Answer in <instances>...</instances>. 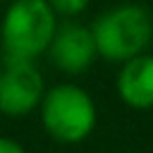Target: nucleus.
<instances>
[{
	"mask_svg": "<svg viewBox=\"0 0 153 153\" xmlns=\"http://www.w3.org/2000/svg\"><path fill=\"white\" fill-rule=\"evenodd\" d=\"M45 53L50 55V62L65 74H81L98 60L91 26L76 22L57 24Z\"/></svg>",
	"mask_w": 153,
	"mask_h": 153,
	"instance_id": "nucleus-5",
	"label": "nucleus"
},
{
	"mask_svg": "<svg viewBox=\"0 0 153 153\" xmlns=\"http://www.w3.org/2000/svg\"><path fill=\"white\" fill-rule=\"evenodd\" d=\"M38 117L45 134L60 143H81L98 122V108L91 93L76 84H55L45 88L38 103Z\"/></svg>",
	"mask_w": 153,
	"mask_h": 153,
	"instance_id": "nucleus-3",
	"label": "nucleus"
},
{
	"mask_svg": "<svg viewBox=\"0 0 153 153\" xmlns=\"http://www.w3.org/2000/svg\"><path fill=\"white\" fill-rule=\"evenodd\" d=\"M115 91L120 100L134 110L153 108V53H139L120 65Z\"/></svg>",
	"mask_w": 153,
	"mask_h": 153,
	"instance_id": "nucleus-6",
	"label": "nucleus"
},
{
	"mask_svg": "<svg viewBox=\"0 0 153 153\" xmlns=\"http://www.w3.org/2000/svg\"><path fill=\"white\" fill-rule=\"evenodd\" d=\"M45 81L33 60H7L0 72V112L5 117H24L38 110Z\"/></svg>",
	"mask_w": 153,
	"mask_h": 153,
	"instance_id": "nucleus-4",
	"label": "nucleus"
},
{
	"mask_svg": "<svg viewBox=\"0 0 153 153\" xmlns=\"http://www.w3.org/2000/svg\"><path fill=\"white\" fill-rule=\"evenodd\" d=\"M57 29V14L48 0H10L0 17V53L2 60L41 57Z\"/></svg>",
	"mask_w": 153,
	"mask_h": 153,
	"instance_id": "nucleus-1",
	"label": "nucleus"
},
{
	"mask_svg": "<svg viewBox=\"0 0 153 153\" xmlns=\"http://www.w3.org/2000/svg\"><path fill=\"white\" fill-rule=\"evenodd\" d=\"M0 72H2V65H0Z\"/></svg>",
	"mask_w": 153,
	"mask_h": 153,
	"instance_id": "nucleus-9",
	"label": "nucleus"
},
{
	"mask_svg": "<svg viewBox=\"0 0 153 153\" xmlns=\"http://www.w3.org/2000/svg\"><path fill=\"white\" fill-rule=\"evenodd\" d=\"M91 0H48V5L53 7V12L57 17H79Z\"/></svg>",
	"mask_w": 153,
	"mask_h": 153,
	"instance_id": "nucleus-7",
	"label": "nucleus"
},
{
	"mask_svg": "<svg viewBox=\"0 0 153 153\" xmlns=\"http://www.w3.org/2000/svg\"><path fill=\"white\" fill-rule=\"evenodd\" d=\"M0 153H26V148L10 136H0Z\"/></svg>",
	"mask_w": 153,
	"mask_h": 153,
	"instance_id": "nucleus-8",
	"label": "nucleus"
},
{
	"mask_svg": "<svg viewBox=\"0 0 153 153\" xmlns=\"http://www.w3.org/2000/svg\"><path fill=\"white\" fill-rule=\"evenodd\" d=\"M98 57L122 65L143 53L153 41V14L136 2H124L98 14L91 26Z\"/></svg>",
	"mask_w": 153,
	"mask_h": 153,
	"instance_id": "nucleus-2",
	"label": "nucleus"
},
{
	"mask_svg": "<svg viewBox=\"0 0 153 153\" xmlns=\"http://www.w3.org/2000/svg\"><path fill=\"white\" fill-rule=\"evenodd\" d=\"M5 2H10V0H5Z\"/></svg>",
	"mask_w": 153,
	"mask_h": 153,
	"instance_id": "nucleus-10",
	"label": "nucleus"
}]
</instances>
